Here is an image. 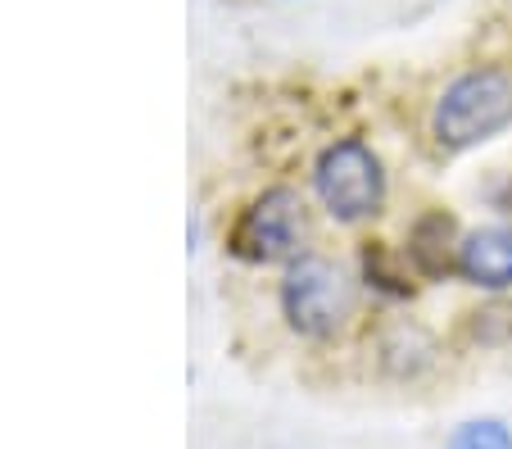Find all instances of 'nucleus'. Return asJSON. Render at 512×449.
Here are the masks:
<instances>
[{
  "instance_id": "nucleus-1",
  "label": "nucleus",
  "mask_w": 512,
  "mask_h": 449,
  "mask_svg": "<svg viewBox=\"0 0 512 449\" xmlns=\"http://www.w3.org/2000/svg\"><path fill=\"white\" fill-rule=\"evenodd\" d=\"M358 304V286L345 273V264L327 254H300L281 282V313H286L290 332L304 341H331L349 327Z\"/></svg>"
},
{
  "instance_id": "nucleus-2",
  "label": "nucleus",
  "mask_w": 512,
  "mask_h": 449,
  "mask_svg": "<svg viewBox=\"0 0 512 449\" xmlns=\"http://www.w3.org/2000/svg\"><path fill=\"white\" fill-rule=\"evenodd\" d=\"M512 123V78L503 69H472L435 100L431 132L445 150H472Z\"/></svg>"
},
{
  "instance_id": "nucleus-3",
  "label": "nucleus",
  "mask_w": 512,
  "mask_h": 449,
  "mask_svg": "<svg viewBox=\"0 0 512 449\" xmlns=\"http://www.w3.org/2000/svg\"><path fill=\"white\" fill-rule=\"evenodd\" d=\"M313 191L336 223H363L386 205V168L368 141H331L313 164Z\"/></svg>"
},
{
  "instance_id": "nucleus-4",
  "label": "nucleus",
  "mask_w": 512,
  "mask_h": 449,
  "mask_svg": "<svg viewBox=\"0 0 512 449\" xmlns=\"http://www.w3.org/2000/svg\"><path fill=\"white\" fill-rule=\"evenodd\" d=\"M304 232H309L304 200L290 186H272L241 214L232 232V254L250 259V264H277V259L300 254Z\"/></svg>"
},
{
  "instance_id": "nucleus-5",
  "label": "nucleus",
  "mask_w": 512,
  "mask_h": 449,
  "mask_svg": "<svg viewBox=\"0 0 512 449\" xmlns=\"http://www.w3.org/2000/svg\"><path fill=\"white\" fill-rule=\"evenodd\" d=\"M458 277L481 291H512V223L467 232L458 241Z\"/></svg>"
},
{
  "instance_id": "nucleus-6",
  "label": "nucleus",
  "mask_w": 512,
  "mask_h": 449,
  "mask_svg": "<svg viewBox=\"0 0 512 449\" xmlns=\"http://www.w3.org/2000/svg\"><path fill=\"white\" fill-rule=\"evenodd\" d=\"M408 259L422 277H449L458 273V236H454V218L445 209H431L413 223L408 232Z\"/></svg>"
},
{
  "instance_id": "nucleus-7",
  "label": "nucleus",
  "mask_w": 512,
  "mask_h": 449,
  "mask_svg": "<svg viewBox=\"0 0 512 449\" xmlns=\"http://www.w3.org/2000/svg\"><path fill=\"white\" fill-rule=\"evenodd\" d=\"M381 368L390 372L395 381H413L422 377L426 368L435 363V341L426 327L417 323H395L386 336H381Z\"/></svg>"
},
{
  "instance_id": "nucleus-8",
  "label": "nucleus",
  "mask_w": 512,
  "mask_h": 449,
  "mask_svg": "<svg viewBox=\"0 0 512 449\" xmlns=\"http://www.w3.org/2000/svg\"><path fill=\"white\" fill-rule=\"evenodd\" d=\"M445 449H512V427L503 418H467L445 436Z\"/></svg>"
},
{
  "instance_id": "nucleus-9",
  "label": "nucleus",
  "mask_w": 512,
  "mask_h": 449,
  "mask_svg": "<svg viewBox=\"0 0 512 449\" xmlns=\"http://www.w3.org/2000/svg\"><path fill=\"white\" fill-rule=\"evenodd\" d=\"M363 268H368L372 286H381V291H390V295H408L404 273H395V268L386 264V250H381V245H368V250H363Z\"/></svg>"
}]
</instances>
